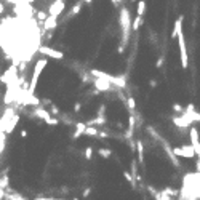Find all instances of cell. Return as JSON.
Returning a JSON list of instances; mask_svg holds the SVG:
<instances>
[{"mask_svg":"<svg viewBox=\"0 0 200 200\" xmlns=\"http://www.w3.org/2000/svg\"><path fill=\"white\" fill-rule=\"evenodd\" d=\"M8 181H10V179H8L7 175L0 178V189H7V187H8Z\"/></svg>","mask_w":200,"mask_h":200,"instance_id":"cb8c5ba5","label":"cell"},{"mask_svg":"<svg viewBox=\"0 0 200 200\" xmlns=\"http://www.w3.org/2000/svg\"><path fill=\"white\" fill-rule=\"evenodd\" d=\"M178 45H179V51H181V66L182 69H187L189 66V56H187V48H186V38H184V32H182V26L178 29Z\"/></svg>","mask_w":200,"mask_h":200,"instance_id":"3957f363","label":"cell"},{"mask_svg":"<svg viewBox=\"0 0 200 200\" xmlns=\"http://www.w3.org/2000/svg\"><path fill=\"white\" fill-rule=\"evenodd\" d=\"M13 115H15V109L13 107H7V110H5L3 115H2V119H0V133H5V128H7L8 122H10V119H11Z\"/></svg>","mask_w":200,"mask_h":200,"instance_id":"ba28073f","label":"cell"},{"mask_svg":"<svg viewBox=\"0 0 200 200\" xmlns=\"http://www.w3.org/2000/svg\"><path fill=\"white\" fill-rule=\"evenodd\" d=\"M21 138H27V130H21Z\"/></svg>","mask_w":200,"mask_h":200,"instance_id":"f546056e","label":"cell"},{"mask_svg":"<svg viewBox=\"0 0 200 200\" xmlns=\"http://www.w3.org/2000/svg\"><path fill=\"white\" fill-rule=\"evenodd\" d=\"M56 24H58V18H56V16L48 15L47 19L43 21V29H45V31H51V29L56 27Z\"/></svg>","mask_w":200,"mask_h":200,"instance_id":"8fae6325","label":"cell"},{"mask_svg":"<svg viewBox=\"0 0 200 200\" xmlns=\"http://www.w3.org/2000/svg\"><path fill=\"white\" fill-rule=\"evenodd\" d=\"M173 110H175V112H179V114L184 112V109H182L181 104H173Z\"/></svg>","mask_w":200,"mask_h":200,"instance_id":"484cf974","label":"cell"},{"mask_svg":"<svg viewBox=\"0 0 200 200\" xmlns=\"http://www.w3.org/2000/svg\"><path fill=\"white\" fill-rule=\"evenodd\" d=\"M5 11V7H3V3H0V15H2Z\"/></svg>","mask_w":200,"mask_h":200,"instance_id":"d6a6232c","label":"cell"},{"mask_svg":"<svg viewBox=\"0 0 200 200\" xmlns=\"http://www.w3.org/2000/svg\"><path fill=\"white\" fill-rule=\"evenodd\" d=\"M144 11H146V2H144V0H139V2H138V8H136V15L144 16Z\"/></svg>","mask_w":200,"mask_h":200,"instance_id":"ffe728a7","label":"cell"},{"mask_svg":"<svg viewBox=\"0 0 200 200\" xmlns=\"http://www.w3.org/2000/svg\"><path fill=\"white\" fill-rule=\"evenodd\" d=\"M182 26V16H179V19L175 21V27H173V32H171V38H176L178 35V29Z\"/></svg>","mask_w":200,"mask_h":200,"instance_id":"e0dca14e","label":"cell"},{"mask_svg":"<svg viewBox=\"0 0 200 200\" xmlns=\"http://www.w3.org/2000/svg\"><path fill=\"white\" fill-rule=\"evenodd\" d=\"M80 109H82V104H80V103H75V104H74V110H75V112H79Z\"/></svg>","mask_w":200,"mask_h":200,"instance_id":"f1b7e54d","label":"cell"},{"mask_svg":"<svg viewBox=\"0 0 200 200\" xmlns=\"http://www.w3.org/2000/svg\"><path fill=\"white\" fill-rule=\"evenodd\" d=\"M82 5H83V2H79L77 5H74V7H72V10H70V16L79 15V13H80V10H82Z\"/></svg>","mask_w":200,"mask_h":200,"instance_id":"603a6c76","label":"cell"},{"mask_svg":"<svg viewBox=\"0 0 200 200\" xmlns=\"http://www.w3.org/2000/svg\"><path fill=\"white\" fill-rule=\"evenodd\" d=\"M11 200H26V198H16V197H13Z\"/></svg>","mask_w":200,"mask_h":200,"instance_id":"d590c367","label":"cell"},{"mask_svg":"<svg viewBox=\"0 0 200 200\" xmlns=\"http://www.w3.org/2000/svg\"><path fill=\"white\" fill-rule=\"evenodd\" d=\"M98 154L101 155L103 159H109L110 155H112V151H110V149H107V147H101V149L98 151Z\"/></svg>","mask_w":200,"mask_h":200,"instance_id":"44dd1931","label":"cell"},{"mask_svg":"<svg viewBox=\"0 0 200 200\" xmlns=\"http://www.w3.org/2000/svg\"><path fill=\"white\" fill-rule=\"evenodd\" d=\"M47 16H48V15H47V13H43V11H38V13H37V18H38V19H42V21H45V19H47Z\"/></svg>","mask_w":200,"mask_h":200,"instance_id":"83f0119b","label":"cell"},{"mask_svg":"<svg viewBox=\"0 0 200 200\" xmlns=\"http://www.w3.org/2000/svg\"><path fill=\"white\" fill-rule=\"evenodd\" d=\"M141 24H143V16L136 15V18H135V21H133V24H131V29L135 32H138V31H139V27H141Z\"/></svg>","mask_w":200,"mask_h":200,"instance_id":"2e32d148","label":"cell"},{"mask_svg":"<svg viewBox=\"0 0 200 200\" xmlns=\"http://www.w3.org/2000/svg\"><path fill=\"white\" fill-rule=\"evenodd\" d=\"M189 138H191V146L194 147V151H195V155L200 159V138H198V131L197 128H192L189 130Z\"/></svg>","mask_w":200,"mask_h":200,"instance_id":"52a82bcc","label":"cell"},{"mask_svg":"<svg viewBox=\"0 0 200 200\" xmlns=\"http://www.w3.org/2000/svg\"><path fill=\"white\" fill-rule=\"evenodd\" d=\"M131 2H135V0H131Z\"/></svg>","mask_w":200,"mask_h":200,"instance_id":"f35d334b","label":"cell"},{"mask_svg":"<svg viewBox=\"0 0 200 200\" xmlns=\"http://www.w3.org/2000/svg\"><path fill=\"white\" fill-rule=\"evenodd\" d=\"M38 53L43 54V56H48L51 59H63L64 58V53L59 51V50H54L51 47H40L38 48Z\"/></svg>","mask_w":200,"mask_h":200,"instance_id":"8992f818","label":"cell"},{"mask_svg":"<svg viewBox=\"0 0 200 200\" xmlns=\"http://www.w3.org/2000/svg\"><path fill=\"white\" fill-rule=\"evenodd\" d=\"M191 200H198V198H191Z\"/></svg>","mask_w":200,"mask_h":200,"instance_id":"8d00e7d4","label":"cell"},{"mask_svg":"<svg viewBox=\"0 0 200 200\" xmlns=\"http://www.w3.org/2000/svg\"><path fill=\"white\" fill-rule=\"evenodd\" d=\"M64 8H66V3L63 2V0H56L54 3L50 5V15L56 16V18H58V16L64 11Z\"/></svg>","mask_w":200,"mask_h":200,"instance_id":"30bf717a","label":"cell"},{"mask_svg":"<svg viewBox=\"0 0 200 200\" xmlns=\"http://www.w3.org/2000/svg\"><path fill=\"white\" fill-rule=\"evenodd\" d=\"M123 178L126 181L130 182V184L135 187V184H136V181H135V178H133V175H131V171H123Z\"/></svg>","mask_w":200,"mask_h":200,"instance_id":"7402d4cb","label":"cell"},{"mask_svg":"<svg viewBox=\"0 0 200 200\" xmlns=\"http://www.w3.org/2000/svg\"><path fill=\"white\" fill-rule=\"evenodd\" d=\"M85 128H87V123H85V122H79V123L75 125V133H74L72 136H74L75 139H77V138H80L82 135H85Z\"/></svg>","mask_w":200,"mask_h":200,"instance_id":"5bb4252c","label":"cell"},{"mask_svg":"<svg viewBox=\"0 0 200 200\" xmlns=\"http://www.w3.org/2000/svg\"><path fill=\"white\" fill-rule=\"evenodd\" d=\"M90 192H91V189H85V192H83V197H87Z\"/></svg>","mask_w":200,"mask_h":200,"instance_id":"4dcf8cb0","label":"cell"},{"mask_svg":"<svg viewBox=\"0 0 200 200\" xmlns=\"http://www.w3.org/2000/svg\"><path fill=\"white\" fill-rule=\"evenodd\" d=\"M98 128L96 126H93V125H87V128H85V135L87 136H98Z\"/></svg>","mask_w":200,"mask_h":200,"instance_id":"d6986e66","label":"cell"},{"mask_svg":"<svg viewBox=\"0 0 200 200\" xmlns=\"http://www.w3.org/2000/svg\"><path fill=\"white\" fill-rule=\"evenodd\" d=\"M110 83L119 88H125L126 87V79L123 75H112V80H110Z\"/></svg>","mask_w":200,"mask_h":200,"instance_id":"4fadbf2b","label":"cell"},{"mask_svg":"<svg viewBox=\"0 0 200 200\" xmlns=\"http://www.w3.org/2000/svg\"><path fill=\"white\" fill-rule=\"evenodd\" d=\"M136 151H138V162L143 165L144 163V144L141 143V139L136 141Z\"/></svg>","mask_w":200,"mask_h":200,"instance_id":"9a60e30c","label":"cell"},{"mask_svg":"<svg viewBox=\"0 0 200 200\" xmlns=\"http://www.w3.org/2000/svg\"><path fill=\"white\" fill-rule=\"evenodd\" d=\"M3 197V189H0V198Z\"/></svg>","mask_w":200,"mask_h":200,"instance_id":"e575fe53","label":"cell"},{"mask_svg":"<svg viewBox=\"0 0 200 200\" xmlns=\"http://www.w3.org/2000/svg\"><path fill=\"white\" fill-rule=\"evenodd\" d=\"M119 24L122 29V47L128 45L130 40V31H131V18H130V10L126 7H122L119 15Z\"/></svg>","mask_w":200,"mask_h":200,"instance_id":"6da1fadb","label":"cell"},{"mask_svg":"<svg viewBox=\"0 0 200 200\" xmlns=\"http://www.w3.org/2000/svg\"><path fill=\"white\" fill-rule=\"evenodd\" d=\"M34 200H66V198H56V197H35Z\"/></svg>","mask_w":200,"mask_h":200,"instance_id":"4316f807","label":"cell"},{"mask_svg":"<svg viewBox=\"0 0 200 200\" xmlns=\"http://www.w3.org/2000/svg\"><path fill=\"white\" fill-rule=\"evenodd\" d=\"M74 200H79V198H74Z\"/></svg>","mask_w":200,"mask_h":200,"instance_id":"74e56055","label":"cell"},{"mask_svg":"<svg viewBox=\"0 0 200 200\" xmlns=\"http://www.w3.org/2000/svg\"><path fill=\"white\" fill-rule=\"evenodd\" d=\"M149 85H151V87H157V82H155V80H151V82H149Z\"/></svg>","mask_w":200,"mask_h":200,"instance_id":"1f68e13d","label":"cell"},{"mask_svg":"<svg viewBox=\"0 0 200 200\" xmlns=\"http://www.w3.org/2000/svg\"><path fill=\"white\" fill-rule=\"evenodd\" d=\"M93 0H83V3H87V5H91Z\"/></svg>","mask_w":200,"mask_h":200,"instance_id":"836d02e7","label":"cell"},{"mask_svg":"<svg viewBox=\"0 0 200 200\" xmlns=\"http://www.w3.org/2000/svg\"><path fill=\"white\" fill-rule=\"evenodd\" d=\"M45 66H47V59L45 58H42V59H38L35 66H34V72H32V79H31V85L27 87V91L34 94L35 91V87H37V83H38V77H40V74L43 72V69H45Z\"/></svg>","mask_w":200,"mask_h":200,"instance_id":"7a4b0ae2","label":"cell"},{"mask_svg":"<svg viewBox=\"0 0 200 200\" xmlns=\"http://www.w3.org/2000/svg\"><path fill=\"white\" fill-rule=\"evenodd\" d=\"M34 114L37 115L38 119H42L47 125H58V123H59V122L54 119V117H51V115H50L43 107H35V109H34Z\"/></svg>","mask_w":200,"mask_h":200,"instance_id":"5b68a950","label":"cell"},{"mask_svg":"<svg viewBox=\"0 0 200 200\" xmlns=\"http://www.w3.org/2000/svg\"><path fill=\"white\" fill-rule=\"evenodd\" d=\"M91 157H93V149H91V147H87V149H85V159L90 160Z\"/></svg>","mask_w":200,"mask_h":200,"instance_id":"d4e9b609","label":"cell"},{"mask_svg":"<svg viewBox=\"0 0 200 200\" xmlns=\"http://www.w3.org/2000/svg\"><path fill=\"white\" fill-rule=\"evenodd\" d=\"M94 88H96L98 91H109L110 88H112V83H110L107 79H98V77H94Z\"/></svg>","mask_w":200,"mask_h":200,"instance_id":"9c48e42d","label":"cell"},{"mask_svg":"<svg viewBox=\"0 0 200 200\" xmlns=\"http://www.w3.org/2000/svg\"><path fill=\"white\" fill-rule=\"evenodd\" d=\"M126 106H128V110L131 114H135V110H136V101H135V98L133 96H128V99H126Z\"/></svg>","mask_w":200,"mask_h":200,"instance_id":"ac0fdd59","label":"cell"},{"mask_svg":"<svg viewBox=\"0 0 200 200\" xmlns=\"http://www.w3.org/2000/svg\"><path fill=\"white\" fill-rule=\"evenodd\" d=\"M173 154L176 157H184V159H194L195 157V151L191 144H186V146H181V147H175L173 149Z\"/></svg>","mask_w":200,"mask_h":200,"instance_id":"277c9868","label":"cell"},{"mask_svg":"<svg viewBox=\"0 0 200 200\" xmlns=\"http://www.w3.org/2000/svg\"><path fill=\"white\" fill-rule=\"evenodd\" d=\"M19 115L18 114H15L11 119H10V122H8V125H7V128H5V133H7V135H10V133H11L15 128H16V125L19 123Z\"/></svg>","mask_w":200,"mask_h":200,"instance_id":"7c38bea8","label":"cell"}]
</instances>
